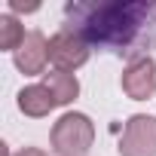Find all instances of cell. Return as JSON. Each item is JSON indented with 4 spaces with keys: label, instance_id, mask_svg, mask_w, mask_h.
<instances>
[{
    "label": "cell",
    "instance_id": "cell-1",
    "mask_svg": "<svg viewBox=\"0 0 156 156\" xmlns=\"http://www.w3.org/2000/svg\"><path fill=\"white\" fill-rule=\"evenodd\" d=\"M67 28L86 46L138 61L156 49V3H83L64 6Z\"/></svg>",
    "mask_w": 156,
    "mask_h": 156
}]
</instances>
